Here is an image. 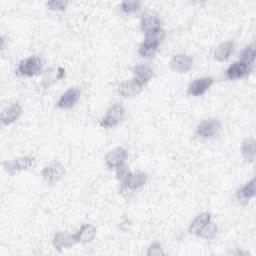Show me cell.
Segmentation results:
<instances>
[{"label": "cell", "mask_w": 256, "mask_h": 256, "mask_svg": "<svg viewBox=\"0 0 256 256\" xmlns=\"http://www.w3.org/2000/svg\"><path fill=\"white\" fill-rule=\"evenodd\" d=\"M127 156L126 150L122 147L115 148L107 153L105 156V163L109 168H114L122 165Z\"/></svg>", "instance_id": "obj_8"}, {"label": "cell", "mask_w": 256, "mask_h": 256, "mask_svg": "<svg viewBox=\"0 0 256 256\" xmlns=\"http://www.w3.org/2000/svg\"><path fill=\"white\" fill-rule=\"evenodd\" d=\"M135 79L143 85L146 84L153 75L152 69L147 65H137L133 69Z\"/></svg>", "instance_id": "obj_19"}, {"label": "cell", "mask_w": 256, "mask_h": 256, "mask_svg": "<svg viewBox=\"0 0 256 256\" xmlns=\"http://www.w3.org/2000/svg\"><path fill=\"white\" fill-rule=\"evenodd\" d=\"M64 174H65V169H64L61 163L57 161H54L48 166H45L41 172L42 177L50 184L56 183L61 179Z\"/></svg>", "instance_id": "obj_2"}, {"label": "cell", "mask_w": 256, "mask_h": 256, "mask_svg": "<svg viewBox=\"0 0 256 256\" xmlns=\"http://www.w3.org/2000/svg\"><path fill=\"white\" fill-rule=\"evenodd\" d=\"M116 175H117L118 180L122 183V187H125L126 184L128 183V181H129L132 173L129 171V169L127 168V166L122 164V165L117 167Z\"/></svg>", "instance_id": "obj_23"}, {"label": "cell", "mask_w": 256, "mask_h": 256, "mask_svg": "<svg viewBox=\"0 0 256 256\" xmlns=\"http://www.w3.org/2000/svg\"><path fill=\"white\" fill-rule=\"evenodd\" d=\"M22 113V108L18 102L11 104L9 107L5 108L1 113V122L4 125L11 124L15 120H17Z\"/></svg>", "instance_id": "obj_12"}, {"label": "cell", "mask_w": 256, "mask_h": 256, "mask_svg": "<svg viewBox=\"0 0 256 256\" xmlns=\"http://www.w3.org/2000/svg\"><path fill=\"white\" fill-rule=\"evenodd\" d=\"M210 221H211V215L207 212H203L199 214L193 221H192V223L190 224L189 230L191 233L198 235L200 231L205 227L206 224Z\"/></svg>", "instance_id": "obj_17"}, {"label": "cell", "mask_w": 256, "mask_h": 256, "mask_svg": "<svg viewBox=\"0 0 256 256\" xmlns=\"http://www.w3.org/2000/svg\"><path fill=\"white\" fill-rule=\"evenodd\" d=\"M41 60L36 56H32L20 62L17 72L24 76H34L41 71Z\"/></svg>", "instance_id": "obj_1"}, {"label": "cell", "mask_w": 256, "mask_h": 256, "mask_svg": "<svg viewBox=\"0 0 256 256\" xmlns=\"http://www.w3.org/2000/svg\"><path fill=\"white\" fill-rule=\"evenodd\" d=\"M217 232V227L215 224L213 222H208L205 227L200 231V233L198 234L199 236H201L202 238H205V239H212L215 234Z\"/></svg>", "instance_id": "obj_24"}, {"label": "cell", "mask_w": 256, "mask_h": 256, "mask_svg": "<svg viewBox=\"0 0 256 256\" xmlns=\"http://www.w3.org/2000/svg\"><path fill=\"white\" fill-rule=\"evenodd\" d=\"M156 49H157L156 45L147 42H143L139 47V54L143 57H150L155 53Z\"/></svg>", "instance_id": "obj_26"}, {"label": "cell", "mask_w": 256, "mask_h": 256, "mask_svg": "<svg viewBox=\"0 0 256 256\" xmlns=\"http://www.w3.org/2000/svg\"><path fill=\"white\" fill-rule=\"evenodd\" d=\"M142 86L143 85L138 80L134 78L122 82L118 87V92L123 97H133V96H136L141 92Z\"/></svg>", "instance_id": "obj_4"}, {"label": "cell", "mask_w": 256, "mask_h": 256, "mask_svg": "<svg viewBox=\"0 0 256 256\" xmlns=\"http://www.w3.org/2000/svg\"><path fill=\"white\" fill-rule=\"evenodd\" d=\"M164 37H165V31L161 28H158V29H155V30L146 33V37H145V40H144V42H147V43L158 46L160 44V42L164 39Z\"/></svg>", "instance_id": "obj_22"}, {"label": "cell", "mask_w": 256, "mask_h": 256, "mask_svg": "<svg viewBox=\"0 0 256 256\" xmlns=\"http://www.w3.org/2000/svg\"><path fill=\"white\" fill-rule=\"evenodd\" d=\"M234 44L231 41H225L219 44L214 52V57L218 61H225L229 58L231 53L233 52Z\"/></svg>", "instance_id": "obj_16"}, {"label": "cell", "mask_w": 256, "mask_h": 256, "mask_svg": "<svg viewBox=\"0 0 256 256\" xmlns=\"http://www.w3.org/2000/svg\"><path fill=\"white\" fill-rule=\"evenodd\" d=\"M75 242V234L72 235L67 232H57L53 238V245L58 251H61L63 248L68 249Z\"/></svg>", "instance_id": "obj_11"}, {"label": "cell", "mask_w": 256, "mask_h": 256, "mask_svg": "<svg viewBox=\"0 0 256 256\" xmlns=\"http://www.w3.org/2000/svg\"><path fill=\"white\" fill-rule=\"evenodd\" d=\"M147 255L148 256H160V255H165V253L163 252L161 246H160L157 243H155V244H152L149 247L148 252H147Z\"/></svg>", "instance_id": "obj_29"}, {"label": "cell", "mask_w": 256, "mask_h": 256, "mask_svg": "<svg viewBox=\"0 0 256 256\" xmlns=\"http://www.w3.org/2000/svg\"><path fill=\"white\" fill-rule=\"evenodd\" d=\"M124 112V108L120 104H114L107 110V113L102 119L100 125L104 128L117 125L123 118Z\"/></svg>", "instance_id": "obj_3"}, {"label": "cell", "mask_w": 256, "mask_h": 256, "mask_svg": "<svg viewBox=\"0 0 256 256\" xmlns=\"http://www.w3.org/2000/svg\"><path fill=\"white\" fill-rule=\"evenodd\" d=\"M146 181H147V174L141 172V171H138L135 174L132 173L129 181H128L125 187L130 188V189H136V188L143 186L146 183Z\"/></svg>", "instance_id": "obj_20"}, {"label": "cell", "mask_w": 256, "mask_h": 256, "mask_svg": "<svg viewBox=\"0 0 256 256\" xmlns=\"http://www.w3.org/2000/svg\"><path fill=\"white\" fill-rule=\"evenodd\" d=\"M242 154L249 162H253L255 158V140L253 138H246L242 143Z\"/></svg>", "instance_id": "obj_21"}, {"label": "cell", "mask_w": 256, "mask_h": 256, "mask_svg": "<svg viewBox=\"0 0 256 256\" xmlns=\"http://www.w3.org/2000/svg\"><path fill=\"white\" fill-rule=\"evenodd\" d=\"M160 24H161V21L158 18V15L156 13L146 12L145 14L142 15L140 27L141 30L145 32V33H148V32L160 28Z\"/></svg>", "instance_id": "obj_9"}, {"label": "cell", "mask_w": 256, "mask_h": 256, "mask_svg": "<svg viewBox=\"0 0 256 256\" xmlns=\"http://www.w3.org/2000/svg\"><path fill=\"white\" fill-rule=\"evenodd\" d=\"M251 67L250 64L244 63L242 61H236L232 65L227 69V76L230 79H236L245 76L247 73H249Z\"/></svg>", "instance_id": "obj_14"}, {"label": "cell", "mask_w": 256, "mask_h": 256, "mask_svg": "<svg viewBox=\"0 0 256 256\" xmlns=\"http://www.w3.org/2000/svg\"><path fill=\"white\" fill-rule=\"evenodd\" d=\"M47 7L51 10H64L66 8L67 2L60 1V0H53V1L47 2Z\"/></svg>", "instance_id": "obj_28"}, {"label": "cell", "mask_w": 256, "mask_h": 256, "mask_svg": "<svg viewBox=\"0 0 256 256\" xmlns=\"http://www.w3.org/2000/svg\"><path fill=\"white\" fill-rule=\"evenodd\" d=\"M140 6L139 1H135V0H126L121 3V9L125 13H132L138 10Z\"/></svg>", "instance_id": "obj_27"}, {"label": "cell", "mask_w": 256, "mask_h": 256, "mask_svg": "<svg viewBox=\"0 0 256 256\" xmlns=\"http://www.w3.org/2000/svg\"><path fill=\"white\" fill-rule=\"evenodd\" d=\"M214 80L211 77H202V78H197L194 81H192L189 86H188V92L191 95L198 96L203 94L208 88H210V86L213 84Z\"/></svg>", "instance_id": "obj_6"}, {"label": "cell", "mask_w": 256, "mask_h": 256, "mask_svg": "<svg viewBox=\"0 0 256 256\" xmlns=\"http://www.w3.org/2000/svg\"><path fill=\"white\" fill-rule=\"evenodd\" d=\"M193 65V59H192L189 55L185 54H178L175 55L171 61H170V66L173 70L185 73L189 71Z\"/></svg>", "instance_id": "obj_5"}, {"label": "cell", "mask_w": 256, "mask_h": 256, "mask_svg": "<svg viewBox=\"0 0 256 256\" xmlns=\"http://www.w3.org/2000/svg\"><path fill=\"white\" fill-rule=\"evenodd\" d=\"M241 57H240V61H242L244 63H247V64H251L253 61H254V58H255V47L254 45H250V46H247L245 49L242 51L241 55H240Z\"/></svg>", "instance_id": "obj_25"}, {"label": "cell", "mask_w": 256, "mask_h": 256, "mask_svg": "<svg viewBox=\"0 0 256 256\" xmlns=\"http://www.w3.org/2000/svg\"><path fill=\"white\" fill-rule=\"evenodd\" d=\"M33 160H34L33 158L28 157V156L20 157V158L15 159L12 162L4 163V167L7 172L13 175L18 171L29 169L32 166V164H33Z\"/></svg>", "instance_id": "obj_7"}, {"label": "cell", "mask_w": 256, "mask_h": 256, "mask_svg": "<svg viewBox=\"0 0 256 256\" xmlns=\"http://www.w3.org/2000/svg\"><path fill=\"white\" fill-rule=\"evenodd\" d=\"M80 94H81V92H80L79 89L70 88L61 96L60 99L57 102V106L63 109L70 108L74 106L80 97Z\"/></svg>", "instance_id": "obj_13"}, {"label": "cell", "mask_w": 256, "mask_h": 256, "mask_svg": "<svg viewBox=\"0 0 256 256\" xmlns=\"http://www.w3.org/2000/svg\"><path fill=\"white\" fill-rule=\"evenodd\" d=\"M254 196H255V179H252L242 188H240L237 191V199L242 203H247L249 199Z\"/></svg>", "instance_id": "obj_18"}, {"label": "cell", "mask_w": 256, "mask_h": 256, "mask_svg": "<svg viewBox=\"0 0 256 256\" xmlns=\"http://www.w3.org/2000/svg\"><path fill=\"white\" fill-rule=\"evenodd\" d=\"M220 128V122L217 119H208L202 121L197 127V133L204 137H212Z\"/></svg>", "instance_id": "obj_10"}, {"label": "cell", "mask_w": 256, "mask_h": 256, "mask_svg": "<svg viewBox=\"0 0 256 256\" xmlns=\"http://www.w3.org/2000/svg\"><path fill=\"white\" fill-rule=\"evenodd\" d=\"M96 234V229L91 224H85L78 232L75 234L76 242H81V243H88L94 238Z\"/></svg>", "instance_id": "obj_15"}]
</instances>
